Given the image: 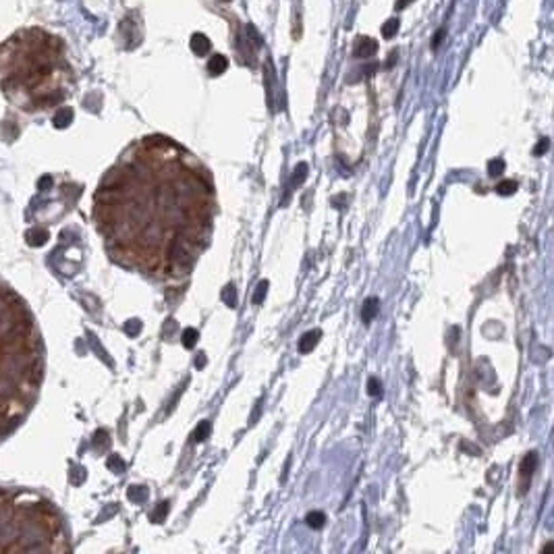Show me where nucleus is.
I'll list each match as a JSON object with an SVG mask.
<instances>
[{
  "label": "nucleus",
  "instance_id": "1",
  "mask_svg": "<svg viewBox=\"0 0 554 554\" xmlns=\"http://www.w3.org/2000/svg\"><path fill=\"white\" fill-rule=\"evenodd\" d=\"M44 380V347L25 299L0 280V440L29 415Z\"/></svg>",
  "mask_w": 554,
  "mask_h": 554
},
{
  "label": "nucleus",
  "instance_id": "2",
  "mask_svg": "<svg viewBox=\"0 0 554 554\" xmlns=\"http://www.w3.org/2000/svg\"><path fill=\"white\" fill-rule=\"evenodd\" d=\"M71 83L65 42L40 27L15 31L0 44V88L25 112L58 106Z\"/></svg>",
  "mask_w": 554,
  "mask_h": 554
},
{
  "label": "nucleus",
  "instance_id": "3",
  "mask_svg": "<svg viewBox=\"0 0 554 554\" xmlns=\"http://www.w3.org/2000/svg\"><path fill=\"white\" fill-rule=\"evenodd\" d=\"M67 525L48 498L31 490L0 488V552H67Z\"/></svg>",
  "mask_w": 554,
  "mask_h": 554
},
{
  "label": "nucleus",
  "instance_id": "4",
  "mask_svg": "<svg viewBox=\"0 0 554 554\" xmlns=\"http://www.w3.org/2000/svg\"><path fill=\"white\" fill-rule=\"evenodd\" d=\"M376 50H378V42L372 40V37H368V36H361V37H357L353 54L357 58H368V56H372V54H376Z\"/></svg>",
  "mask_w": 554,
  "mask_h": 554
},
{
  "label": "nucleus",
  "instance_id": "5",
  "mask_svg": "<svg viewBox=\"0 0 554 554\" xmlns=\"http://www.w3.org/2000/svg\"><path fill=\"white\" fill-rule=\"evenodd\" d=\"M320 337H322V332L320 330H309V332H305L303 337L299 339V351L301 353H309V351H314L316 349V345H318V340H320Z\"/></svg>",
  "mask_w": 554,
  "mask_h": 554
},
{
  "label": "nucleus",
  "instance_id": "6",
  "mask_svg": "<svg viewBox=\"0 0 554 554\" xmlns=\"http://www.w3.org/2000/svg\"><path fill=\"white\" fill-rule=\"evenodd\" d=\"M378 309H380V301H378V297H370V299H365L363 307H361V320H363L365 324H370L372 320L378 316Z\"/></svg>",
  "mask_w": 554,
  "mask_h": 554
},
{
  "label": "nucleus",
  "instance_id": "7",
  "mask_svg": "<svg viewBox=\"0 0 554 554\" xmlns=\"http://www.w3.org/2000/svg\"><path fill=\"white\" fill-rule=\"evenodd\" d=\"M226 67H229V58L222 56V54H214V56L208 60V71H210V75H214V77L222 75L226 71Z\"/></svg>",
  "mask_w": 554,
  "mask_h": 554
},
{
  "label": "nucleus",
  "instance_id": "8",
  "mask_svg": "<svg viewBox=\"0 0 554 554\" xmlns=\"http://www.w3.org/2000/svg\"><path fill=\"white\" fill-rule=\"evenodd\" d=\"M210 40L204 36V34H193L191 36V50L197 54V56H204V54L210 52Z\"/></svg>",
  "mask_w": 554,
  "mask_h": 554
},
{
  "label": "nucleus",
  "instance_id": "9",
  "mask_svg": "<svg viewBox=\"0 0 554 554\" xmlns=\"http://www.w3.org/2000/svg\"><path fill=\"white\" fill-rule=\"evenodd\" d=\"M536 465H537V452H527V455L523 457V461H521V467H519V471L525 478V482L532 478Z\"/></svg>",
  "mask_w": 554,
  "mask_h": 554
},
{
  "label": "nucleus",
  "instance_id": "10",
  "mask_svg": "<svg viewBox=\"0 0 554 554\" xmlns=\"http://www.w3.org/2000/svg\"><path fill=\"white\" fill-rule=\"evenodd\" d=\"M305 523H307L311 529H322L324 523H326V515H324L322 511H311V513H307Z\"/></svg>",
  "mask_w": 554,
  "mask_h": 554
},
{
  "label": "nucleus",
  "instance_id": "11",
  "mask_svg": "<svg viewBox=\"0 0 554 554\" xmlns=\"http://www.w3.org/2000/svg\"><path fill=\"white\" fill-rule=\"evenodd\" d=\"M210 432H212V424H210L208 419L199 421V426L195 428V432H193V440H195V442H204L208 436H210Z\"/></svg>",
  "mask_w": 554,
  "mask_h": 554
},
{
  "label": "nucleus",
  "instance_id": "12",
  "mask_svg": "<svg viewBox=\"0 0 554 554\" xmlns=\"http://www.w3.org/2000/svg\"><path fill=\"white\" fill-rule=\"evenodd\" d=\"M197 339H199V332L195 328H185L183 334H181V342L185 349H193L195 345H197Z\"/></svg>",
  "mask_w": 554,
  "mask_h": 554
},
{
  "label": "nucleus",
  "instance_id": "13",
  "mask_svg": "<svg viewBox=\"0 0 554 554\" xmlns=\"http://www.w3.org/2000/svg\"><path fill=\"white\" fill-rule=\"evenodd\" d=\"M399 25H401L399 19H396V17H390V19L384 23V25H382V36H384L386 40H390V37H394V36H396V31H399Z\"/></svg>",
  "mask_w": 554,
  "mask_h": 554
},
{
  "label": "nucleus",
  "instance_id": "14",
  "mask_svg": "<svg viewBox=\"0 0 554 554\" xmlns=\"http://www.w3.org/2000/svg\"><path fill=\"white\" fill-rule=\"evenodd\" d=\"M220 297H222V301H224L229 307H235V303H237V288L232 286V285H226V286L222 288Z\"/></svg>",
  "mask_w": 554,
  "mask_h": 554
},
{
  "label": "nucleus",
  "instance_id": "15",
  "mask_svg": "<svg viewBox=\"0 0 554 554\" xmlns=\"http://www.w3.org/2000/svg\"><path fill=\"white\" fill-rule=\"evenodd\" d=\"M268 280H260V285H257L255 293H253V305H260V303H264V299H266V293H268Z\"/></svg>",
  "mask_w": 554,
  "mask_h": 554
},
{
  "label": "nucleus",
  "instance_id": "16",
  "mask_svg": "<svg viewBox=\"0 0 554 554\" xmlns=\"http://www.w3.org/2000/svg\"><path fill=\"white\" fill-rule=\"evenodd\" d=\"M166 513H168V502L164 500V502H160L158 506H156V511L152 513V521H154V523H164Z\"/></svg>",
  "mask_w": 554,
  "mask_h": 554
},
{
  "label": "nucleus",
  "instance_id": "17",
  "mask_svg": "<svg viewBox=\"0 0 554 554\" xmlns=\"http://www.w3.org/2000/svg\"><path fill=\"white\" fill-rule=\"evenodd\" d=\"M305 177H307V164L305 162H299L297 168L293 170V185H299Z\"/></svg>",
  "mask_w": 554,
  "mask_h": 554
},
{
  "label": "nucleus",
  "instance_id": "18",
  "mask_svg": "<svg viewBox=\"0 0 554 554\" xmlns=\"http://www.w3.org/2000/svg\"><path fill=\"white\" fill-rule=\"evenodd\" d=\"M496 191H498V195H513L515 191H517V183H515V181H502V183H498Z\"/></svg>",
  "mask_w": 554,
  "mask_h": 554
},
{
  "label": "nucleus",
  "instance_id": "19",
  "mask_svg": "<svg viewBox=\"0 0 554 554\" xmlns=\"http://www.w3.org/2000/svg\"><path fill=\"white\" fill-rule=\"evenodd\" d=\"M488 173L492 177H498L504 173V160H490L488 162Z\"/></svg>",
  "mask_w": 554,
  "mask_h": 554
},
{
  "label": "nucleus",
  "instance_id": "20",
  "mask_svg": "<svg viewBox=\"0 0 554 554\" xmlns=\"http://www.w3.org/2000/svg\"><path fill=\"white\" fill-rule=\"evenodd\" d=\"M129 498H131V500H145V498H147V490H145L143 486H131Z\"/></svg>",
  "mask_w": 554,
  "mask_h": 554
},
{
  "label": "nucleus",
  "instance_id": "21",
  "mask_svg": "<svg viewBox=\"0 0 554 554\" xmlns=\"http://www.w3.org/2000/svg\"><path fill=\"white\" fill-rule=\"evenodd\" d=\"M368 393H370L372 396H382V384H380L378 378H370V382H368Z\"/></svg>",
  "mask_w": 554,
  "mask_h": 554
},
{
  "label": "nucleus",
  "instance_id": "22",
  "mask_svg": "<svg viewBox=\"0 0 554 554\" xmlns=\"http://www.w3.org/2000/svg\"><path fill=\"white\" fill-rule=\"evenodd\" d=\"M125 330H127V334H137L139 330H142V324H139V320H129L127 322V326H125Z\"/></svg>",
  "mask_w": 554,
  "mask_h": 554
},
{
  "label": "nucleus",
  "instance_id": "23",
  "mask_svg": "<svg viewBox=\"0 0 554 554\" xmlns=\"http://www.w3.org/2000/svg\"><path fill=\"white\" fill-rule=\"evenodd\" d=\"M548 145H550V142H548L546 137H542V139H540V143H537V145L534 147V154H536V156L546 154V150H548Z\"/></svg>",
  "mask_w": 554,
  "mask_h": 554
},
{
  "label": "nucleus",
  "instance_id": "24",
  "mask_svg": "<svg viewBox=\"0 0 554 554\" xmlns=\"http://www.w3.org/2000/svg\"><path fill=\"white\" fill-rule=\"evenodd\" d=\"M442 40H444V29H438V31H436V36L432 37V48L434 50L438 48V46L442 44Z\"/></svg>",
  "mask_w": 554,
  "mask_h": 554
},
{
  "label": "nucleus",
  "instance_id": "25",
  "mask_svg": "<svg viewBox=\"0 0 554 554\" xmlns=\"http://www.w3.org/2000/svg\"><path fill=\"white\" fill-rule=\"evenodd\" d=\"M206 365V353H197L195 357V368H204Z\"/></svg>",
  "mask_w": 554,
  "mask_h": 554
},
{
  "label": "nucleus",
  "instance_id": "26",
  "mask_svg": "<svg viewBox=\"0 0 554 554\" xmlns=\"http://www.w3.org/2000/svg\"><path fill=\"white\" fill-rule=\"evenodd\" d=\"M409 2H411V0H399V2H396V4H394V6H396V11H401V9H405V6H407Z\"/></svg>",
  "mask_w": 554,
  "mask_h": 554
}]
</instances>
